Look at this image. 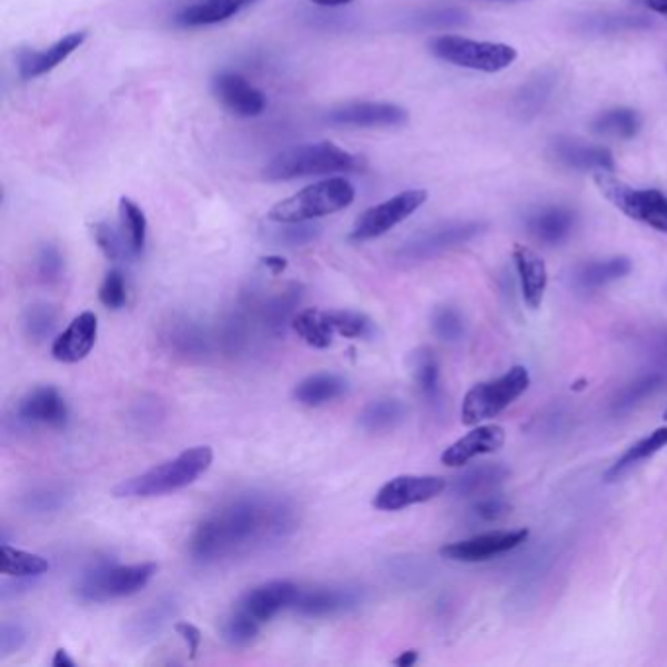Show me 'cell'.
I'll return each instance as SVG.
<instances>
[{"label": "cell", "mask_w": 667, "mask_h": 667, "mask_svg": "<svg viewBox=\"0 0 667 667\" xmlns=\"http://www.w3.org/2000/svg\"><path fill=\"white\" fill-rule=\"evenodd\" d=\"M528 233L544 245H560L576 228V212L564 206L544 208L527 222Z\"/></svg>", "instance_id": "cell-24"}, {"label": "cell", "mask_w": 667, "mask_h": 667, "mask_svg": "<svg viewBox=\"0 0 667 667\" xmlns=\"http://www.w3.org/2000/svg\"><path fill=\"white\" fill-rule=\"evenodd\" d=\"M84 40H87V32H71L46 50L26 51L20 58V77L24 81H32L42 74L50 73L65 59L71 58L74 51L83 46Z\"/></svg>", "instance_id": "cell-22"}, {"label": "cell", "mask_w": 667, "mask_h": 667, "mask_svg": "<svg viewBox=\"0 0 667 667\" xmlns=\"http://www.w3.org/2000/svg\"><path fill=\"white\" fill-rule=\"evenodd\" d=\"M554 89H556V73L550 69L536 71L515 94V100H513L515 112L525 120L540 114L544 107L548 104V100L553 99Z\"/></svg>", "instance_id": "cell-26"}, {"label": "cell", "mask_w": 667, "mask_h": 667, "mask_svg": "<svg viewBox=\"0 0 667 667\" xmlns=\"http://www.w3.org/2000/svg\"><path fill=\"white\" fill-rule=\"evenodd\" d=\"M300 585L289 579H274L256 585L243 595L240 609L249 613L259 623H269L282 610L292 609L300 597Z\"/></svg>", "instance_id": "cell-15"}, {"label": "cell", "mask_w": 667, "mask_h": 667, "mask_svg": "<svg viewBox=\"0 0 667 667\" xmlns=\"http://www.w3.org/2000/svg\"><path fill=\"white\" fill-rule=\"evenodd\" d=\"M592 130L603 138L633 140L643 130V115L633 108H613L595 118Z\"/></svg>", "instance_id": "cell-32"}, {"label": "cell", "mask_w": 667, "mask_h": 667, "mask_svg": "<svg viewBox=\"0 0 667 667\" xmlns=\"http://www.w3.org/2000/svg\"><path fill=\"white\" fill-rule=\"evenodd\" d=\"M296 528V507L282 495L251 492L208 513L190 536V558L200 566L256 553Z\"/></svg>", "instance_id": "cell-1"}, {"label": "cell", "mask_w": 667, "mask_h": 667, "mask_svg": "<svg viewBox=\"0 0 667 667\" xmlns=\"http://www.w3.org/2000/svg\"><path fill=\"white\" fill-rule=\"evenodd\" d=\"M553 156L560 165L574 171H609L615 173V156L610 149L592 145L576 138H556L553 141Z\"/></svg>", "instance_id": "cell-20"}, {"label": "cell", "mask_w": 667, "mask_h": 667, "mask_svg": "<svg viewBox=\"0 0 667 667\" xmlns=\"http://www.w3.org/2000/svg\"><path fill=\"white\" fill-rule=\"evenodd\" d=\"M92 233H94L97 245H99L108 261H114L115 263V261H122L124 256L132 255L122 231H115L112 225L100 222L92 228Z\"/></svg>", "instance_id": "cell-45"}, {"label": "cell", "mask_w": 667, "mask_h": 667, "mask_svg": "<svg viewBox=\"0 0 667 667\" xmlns=\"http://www.w3.org/2000/svg\"><path fill=\"white\" fill-rule=\"evenodd\" d=\"M100 302L107 305L108 310H120L128 302V289H125L124 274L120 271H110L107 279L102 282L99 292Z\"/></svg>", "instance_id": "cell-49"}, {"label": "cell", "mask_w": 667, "mask_h": 667, "mask_svg": "<svg viewBox=\"0 0 667 667\" xmlns=\"http://www.w3.org/2000/svg\"><path fill=\"white\" fill-rule=\"evenodd\" d=\"M174 633L181 636L182 643L186 644L189 648L190 658H196V654L200 650V644H202V633H200L196 626L186 620H181L174 625Z\"/></svg>", "instance_id": "cell-52"}, {"label": "cell", "mask_w": 667, "mask_h": 667, "mask_svg": "<svg viewBox=\"0 0 667 667\" xmlns=\"http://www.w3.org/2000/svg\"><path fill=\"white\" fill-rule=\"evenodd\" d=\"M36 271L40 281L53 284V282L61 281L63 272H65V259L61 255V251L51 243H46L36 256Z\"/></svg>", "instance_id": "cell-47"}, {"label": "cell", "mask_w": 667, "mask_h": 667, "mask_svg": "<svg viewBox=\"0 0 667 667\" xmlns=\"http://www.w3.org/2000/svg\"><path fill=\"white\" fill-rule=\"evenodd\" d=\"M659 378L658 376H648V378L638 380L636 384L633 386L626 387L625 392L620 394V400H617V410H628V407H633V405L638 404L643 397L651 394L656 387H658Z\"/></svg>", "instance_id": "cell-51"}, {"label": "cell", "mask_w": 667, "mask_h": 667, "mask_svg": "<svg viewBox=\"0 0 667 667\" xmlns=\"http://www.w3.org/2000/svg\"><path fill=\"white\" fill-rule=\"evenodd\" d=\"M643 17H626V14H599V17H589L585 20V30L594 33H620L633 32V30H644L650 28Z\"/></svg>", "instance_id": "cell-43"}, {"label": "cell", "mask_w": 667, "mask_h": 667, "mask_svg": "<svg viewBox=\"0 0 667 667\" xmlns=\"http://www.w3.org/2000/svg\"><path fill=\"white\" fill-rule=\"evenodd\" d=\"M159 566L155 562L141 564H100L84 572L74 587V594L84 603H108L140 594L143 587L155 577Z\"/></svg>", "instance_id": "cell-5"}, {"label": "cell", "mask_w": 667, "mask_h": 667, "mask_svg": "<svg viewBox=\"0 0 667 667\" xmlns=\"http://www.w3.org/2000/svg\"><path fill=\"white\" fill-rule=\"evenodd\" d=\"M512 512V505L507 502H503V499H497V497H489V499H484V502H479L476 505V513H478V517H482L484 521H497L505 517L507 513Z\"/></svg>", "instance_id": "cell-53"}, {"label": "cell", "mask_w": 667, "mask_h": 667, "mask_svg": "<svg viewBox=\"0 0 667 667\" xmlns=\"http://www.w3.org/2000/svg\"><path fill=\"white\" fill-rule=\"evenodd\" d=\"M335 333L345 338H371L376 333V325L371 317L358 312H330Z\"/></svg>", "instance_id": "cell-42"}, {"label": "cell", "mask_w": 667, "mask_h": 667, "mask_svg": "<svg viewBox=\"0 0 667 667\" xmlns=\"http://www.w3.org/2000/svg\"><path fill=\"white\" fill-rule=\"evenodd\" d=\"M489 2H523V0H489Z\"/></svg>", "instance_id": "cell-59"}, {"label": "cell", "mask_w": 667, "mask_h": 667, "mask_svg": "<svg viewBox=\"0 0 667 667\" xmlns=\"http://www.w3.org/2000/svg\"><path fill=\"white\" fill-rule=\"evenodd\" d=\"M486 225L482 222H453L443 223L437 228L421 231L413 235L412 240L405 241L397 255L405 261H421V259H431V256L441 255L448 249L458 247L462 243L478 238Z\"/></svg>", "instance_id": "cell-10"}, {"label": "cell", "mask_w": 667, "mask_h": 667, "mask_svg": "<svg viewBox=\"0 0 667 667\" xmlns=\"http://www.w3.org/2000/svg\"><path fill=\"white\" fill-rule=\"evenodd\" d=\"M50 572V562L40 554L26 553L2 544V574L14 579H30Z\"/></svg>", "instance_id": "cell-35"}, {"label": "cell", "mask_w": 667, "mask_h": 667, "mask_svg": "<svg viewBox=\"0 0 667 667\" xmlns=\"http://www.w3.org/2000/svg\"><path fill=\"white\" fill-rule=\"evenodd\" d=\"M51 664H53V667H74V659L69 656V651L59 648Z\"/></svg>", "instance_id": "cell-57"}, {"label": "cell", "mask_w": 667, "mask_h": 667, "mask_svg": "<svg viewBox=\"0 0 667 667\" xmlns=\"http://www.w3.org/2000/svg\"><path fill=\"white\" fill-rule=\"evenodd\" d=\"M638 4H643L646 9H650L656 14L667 17V0H635Z\"/></svg>", "instance_id": "cell-56"}, {"label": "cell", "mask_w": 667, "mask_h": 667, "mask_svg": "<svg viewBox=\"0 0 667 667\" xmlns=\"http://www.w3.org/2000/svg\"><path fill=\"white\" fill-rule=\"evenodd\" d=\"M17 421L24 427L65 428L69 410L58 387H33L18 402Z\"/></svg>", "instance_id": "cell-13"}, {"label": "cell", "mask_w": 667, "mask_h": 667, "mask_svg": "<svg viewBox=\"0 0 667 667\" xmlns=\"http://www.w3.org/2000/svg\"><path fill=\"white\" fill-rule=\"evenodd\" d=\"M346 392H348V380L331 372H320L302 380L294 387V400L305 407H322L345 396Z\"/></svg>", "instance_id": "cell-25"}, {"label": "cell", "mask_w": 667, "mask_h": 667, "mask_svg": "<svg viewBox=\"0 0 667 667\" xmlns=\"http://www.w3.org/2000/svg\"><path fill=\"white\" fill-rule=\"evenodd\" d=\"M664 420L667 421V410H666V412H664Z\"/></svg>", "instance_id": "cell-60"}, {"label": "cell", "mask_w": 667, "mask_h": 667, "mask_svg": "<svg viewBox=\"0 0 667 667\" xmlns=\"http://www.w3.org/2000/svg\"><path fill=\"white\" fill-rule=\"evenodd\" d=\"M166 341L173 351L182 356H204L210 351V337L199 323L182 320L171 325Z\"/></svg>", "instance_id": "cell-33"}, {"label": "cell", "mask_w": 667, "mask_h": 667, "mask_svg": "<svg viewBox=\"0 0 667 667\" xmlns=\"http://www.w3.org/2000/svg\"><path fill=\"white\" fill-rule=\"evenodd\" d=\"M595 184L613 206L630 220L650 225L651 230L667 233V196L656 189H633L618 181L609 171H597Z\"/></svg>", "instance_id": "cell-8"}, {"label": "cell", "mask_w": 667, "mask_h": 667, "mask_svg": "<svg viewBox=\"0 0 667 667\" xmlns=\"http://www.w3.org/2000/svg\"><path fill=\"white\" fill-rule=\"evenodd\" d=\"M28 633L24 626L17 620H4L0 626V658H9L18 650H22Z\"/></svg>", "instance_id": "cell-50"}, {"label": "cell", "mask_w": 667, "mask_h": 667, "mask_svg": "<svg viewBox=\"0 0 667 667\" xmlns=\"http://www.w3.org/2000/svg\"><path fill=\"white\" fill-rule=\"evenodd\" d=\"M300 297L297 286H290L279 296L271 297V302H266L263 307L264 327H269L272 333H281L284 323L296 317L294 307L300 304Z\"/></svg>", "instance_id": "cell-39"}, {"label": "cell", "mask_w": 667, "mask_h": 667, "mask_svg": "<svg viewBox=\"0 0 667 667\" xmlns=\"http://www.w3.org/2000/svg\"><path fill=\"white\" fill-rule=\"evenodd\" d=\"M292 327L296 331L297 337L312 348H330L333 345V337L337 335L331 323L330 312L315 310V307L296 313V317L292 320Z\"/></svg>", "instance_id": "cell-30"}, {"label": "cell", "mask_w": 667, "mask_h": 667, "mask_svg": "<svg viewBox=\"0 0 667 667\" xmlns=\"http://www.w3.org/2000/svg\"><path fill=\"white\" fill-rule=\"evenodd\" d=\"M215 97L223 107L241 118H256L266 108V97L238 73H222L214 79Z\"/></svg>", "instance_id": "cell-19"}, {"label": "cell", "mask_w": 667, "mask_h": 667, "mask_svg": "<svg viewBox=\"0 0 667 667\" xmlns=\"http://www.w3.org/2000/svg\"><path fill=\"white\" fill-rule=\"evenodd\" d=\"M427 190H404L394 199L382 202L378 206L366 210L351 231L353 241H371L382 238L384 233L394 230L396 225L405 222L410 215L415 214L425 202H427Z\"/></svg>", "instance_id": "cell-9"}, {"label": "cell", "mask_w": 667, "mask_h": 667, "mask_svg": "<svg viewBox=\"0 0 667 667\" xmlns=\"http://www.w3.org/2000/svg\"><path fill=\"white\" fill-rule=\"evenodd\" d=\"M413 378L420 387L421 396L427 402H437L441 394V368L435 353L423 346L420 351H415L412 356Z\"/></svg>", "instance_id": "cell-34"}, {"label": "cell", "mask_w": 667, "mask_h": 667, "mask_svg": "<svg viewBox=\"0 0 667 667\" xmlns=\"http://www.w3.org/2000/svg\"><path fill=\"white\" fill-rule=\"evenodd\" d=\"M507 472L499 466H484V468L469 469L468 474H464L456 479V494L469 495L482 492L484 487L494 486L495 482L505 476Z\"/></svg>", "instance_id": "cell-46"}, {"label": "cell", "mask_w": 667, "mask_h": 667, "mask_svg": "<svg viewBox=\"0 0 667 667\" xmlns=\"http://www.w3.org/2000/svg\"><path fill=\"white\" fill-rule=\"evenodd\" d=\"M505 438H507V433L502 425H495V423L484 425L482 423L445 448V453L441 454V462L448 468H462L478 456L497 453L505 445Z\"/></svg>", "instance_id": "cell-16"}, {"label": "cell", "mask_w": 667, "mask_h": 667, "mask_svg": "<svg viewBox=\"0 0 667 667\" xmlns=\"http://www.w3.org/2000/svg\"><path fill=\"white\" fill-rule=\"evenodd\" d=\"M358 166V156L337 148L335 143L320 141L282 151L281 155L274 156L271 163L264 166L263 173L266 181H296L317 174L353 173Z\"/></svg>", "instance_id": "cell-3"}, {"label": "cell", "mask_w": 667, "mask_h": 667, "mask_svg": "<svg viewBox=\"0 0 667 667\" xmlns=\"http://www.w3.org/2000/svg\"><path fill=\"white\" fill-rule=\"evenodd\" d=\"M212 461L214 453L210 446H192L176 458L163 462L140 476L120 482L112 494L122 499L173 494L194 484L212 466Z\"/></svg>", "instance_id": "cell-2"}, {"label": "cell", "mask_w": 667, "mask_h": 667, "mask_svg": "<svg viewBox=\"0 0 667 667\" xmlns=\"http://www.w3.org/2000/svg\"><path fill=\"white\" fill-rule=\"evenodd\" d=\"M355 196L353 182L346 181L345 176H331L279 202L269 212V220L272 223L313 222L351 206Z\"/></svg>", "instance_id": "cell-4"}, {"label": "cell", "mask_w": 667, "mask_h": 667, "mask_svg": "<svg viewBox=\"0 0 667 667\" xmlns=\"http://www.w3.org/2000/svg\"><path fill=\"white\" fill-rule=\"evenodd\" d=\"M263 264L272 272V274H274V276H279V274H282V272L289 269V261H286L284 256L279 255L263 256Z\"/></svg>", "instance_id": "cell-54"}, {"label": "cell", "mask_w": 667, "mask_h": 667, "mask_svg": "<svg viewBox=\"0 0 667 667\" xmlns=\"http://www.w3.org/2000/svg\"><path fill=\"white\" fill-rule=\"evenodd\" d=\"M513 261H515V269L519 274L521 292H523L525 304L530 310H538L543 305L544 294L548 289V271H546L543 256L527 245L517 243L513 247Z\"/></svg>", "instance_id": "cell-21"}, {"label": "cell", "mask_w": 667, "mask_h": 667, "mask_svg": "<svg viewBox=\"0 0 667 667\" xmlns=\"http://www.w3.org/2000/svg\"><path fill=\"white\" fill-rule=\"evenodd\" d=\"M446 489V479L441 476H415L405 474L390 479L380 487L372 505L378 512H402L405 507L435 499Z\"/></svg>", "instance_id": "cell-11"}, {"label": "cell", "mask_w": 667, "mask_h": 667, "mask_svg": "<svg viewBox=\"0 0 667 667\" xmlns=\"http://www.w3.org/2000/svg\"><path fill=\"white\" fill-rule=\"evenodd\" d=\"M259 633H261V623L240 607L223 618V640L233 648H245L249 644L255 643Z\"/></svg>", "instance_id": "cell-38"}, {"label": "cell", "mask_w": 667, "mask_h": 667, "mask_svg": "<svg viewBox=\"0 0 667 667\" xmlns=\"http://www.w3.org/2000/svg\"><path fill=\"white\" fill-rule=\"evenodd\" d=\"M259 0H196L176 14V24L182 28H202L225 22L251 9Z\"/></svg>", "instance_id": "cell-23"}, {"label": "cell", "mask_w": 667, "mask_h": 667, "mask_svg": "<svg viewBox=\"0 0 667 667\" xmlns=\"http://www.w3.org/2000/svg\"><path fill=\"white\" fill-rule=\"evenodd\" d=\"M407 410L400 400H374L358 413V427L371 435H384L404 423Z\"/></svg>", "instance_id": "cell-27"}, {"label": "cell", "mask_w": 667, "mask_h": 667, "mask_svg": "<svg viewBox=\"0 0 667 667\" xmlns=\"http://www.w3.org/2000/svg\"><path fill=\"white\" fill-rule=\"evenodd\" d=\"M666 446L667 425H664V427L651 431L650 435L636 441L635 445L628 446L623 456L605 472V479L607 482H617L618 478L625 476L628 469L635 468L636 464H640L643 461H648V458H651L654 454H658Z\"/></svg>", "instance_id": "cell-28"}, {"label": "cell", "mask_w": 667, "mask_h": 667, "mask_svg": "<svg viewBox=\"0 0 667 667\" xmlns=\"http://www.w3.org/2000/svg\"><path fill=\"white\" fill-rule=\"evenodd\" d=\"M313 4H317V7H327V9H337V7H345V4H351L353 0H310Z\"/></svg>", "instance_id": "cell-58"}, {"label": "cell", "mask_w": 667, "mask_h": 667, "mask_svg": "<svg viewBox=\"0 0 667 667\" xmlns=\"http://www.w3.org/2000/svg\"><path fill=\"white\" fill-rule=\"evenodd\" d=\"M407 120V110L390 102H355L335 108L327 115L330 124L345 128H400Z\"/></svg>", "instance_id": "cell-14"}, {"label": "cell", "mask_w": 667, "mask_h": 667, "mask_svg": "<svg viewBox=\"0 0 667 667\" xmlns=\"http://www.w3.org/2000/svg\"><path fill=\"white\" fill-rule=\"evenodd\" d=\"M530 386V374L525 366L515 364L503 376L487 382H479L469 387L462 400L461 417L466 427H476L486 421L494 420L515 404Z\"/></svg>", "instance_id": "cell-6"}, {"label": "cell", "mask_w": 667, "mask_h": 667, "mask_svg": "<svg viewBox=\"0 0 667 667\" xmlns=\"http://www.w3.org/2000/svg\"><path fill=\"white\" fill-rule=\"evenodd\" d=\"M176 615V603L173 599H161L153 603L148 609L141 610L128 625V633L138 640V643H149L165 630V626L173 620Z\"/></svg>", "instance_id": "cell-29"}, {"label": "cell", "mask_w": 667, "mask_h": 667, "mask_svg": "<svg viewBox=\"0 0 667 667\" xmlns=\"http://www.w3.org/2000/svg\"><path fill=\"white\" fill-rule=\"evenodd\" d=\"M431 51L446 63L482 73L505 71L519 58L517 50L507 43L478 42L453 33L437 36L431 42Z\"/></svg>", "instance_id": "cell-7"}, {"label": "cell", "mask_w": 667, "mask_h": 667, "mask_svg": "<svg viewBox=\"0 0 667 667\" xmlns=\"http://www.w3.org/2000/svg\"><path fill=\"white\" fill-rule=\"evenodd\" d=\"M120 220H122V233L125 243L132 251V255H140L145 249L148 241V218L133 200H120Z\"/></svg>", "instance_id": "cell-36"}, {"label": "cell", "mask_w": 667, "mask_h": 667, "mask_svg": "<svg viewBox=\"0 0 667 667\" xmlns=\"http://www.w3.org/2000/svg\"><path fill=\"white\" fill-rule=\"evenodd\" d=\"M630 271H633V263L628 256H613L607 261H595L579 266V271L576 272V284L584 290L603 289L610 282L625 279Z\"/></svg>", "instance_id": "cell-31"}, {"label": "cell", "mask_w": 667, "mask_h": 667, "mask_svg": "<svg viewBox=\"0 0 667 667\" xmlns=\"http://www.w3.org/2000/svg\"><path fill=\"white\" fill-rule=\"evenodd\" d=\"M279 228L269 233V240L281 247H304L307 243L317 240L322 235L323 228L320 223L294 222L276 223Z\"/></svg>", "instance_id": "cell-41"}, {"label": "cell", "mask_w": 667, "mask_h": 667, "mask_svg": "<svg viewBox=\"0 0 667 667\" xmlns=\"http://www.w3.org/2000/svg\"><path fill=\"white\" fill-rule=\"evenodd\" d=\"M59 313L51 304H32L24 313L22 327H24L26 337L33 343H43L46 338L53 337L58 330Z\"/></svg>", "instance_id": "cell-37"}, {"label": "cell", "mask_w": 667, "mask_h": 667, "mask_svg": "<svg viewBox=\"0 0 667 667\" xmlns=\"http://www.w3.org/2000/svg\"><path fill=\"white\" fill-rule=\"evenodd\" d=\"M415 24L425 30H446V28H458L469 22L468 12L454 7H441V9H427L413 18Z\"/></svg>", "instance_id": "cell-44"}, {"label": "cell", "mask_w": 667, "mask_h": 667, "mask_svg": "<svg viewBox=\"0 0 667 667\" xmlns=\"http://www.w3.org/2000/svg\"><path fill=\"white\" fill-rule=\"evenodd\" d=\"M433 331L441 341L454 343L464 335V322H462L461 313L453 307H437L431 320Z\"/></svg>", "instance_id": "cell-48"}, {"label": "cell", "mask_w": 667, "mask_h": 667, "mask_svg": "<svg viewBox=\"0 0 667 667\" xmlns=\"http://www.w3.org/2000/svg\"><path fill=\"white\" fill-rule=\"evenodd\" d=\"M99 337V317L97 313L83 312L67 325L63 333L53 338L51 355L59 363H81L89 356Z\"/></svg>", "instance_id": "cell-18"}, {"label": "cell", "mask_w": 667, "mask_h": 667, "mask_svg": "<svg viewBox=\"0 0 667 667\" xmlns=\"http://www.w3.org/2000/svg\"><path fill=\"white\" fill-rule=\"evenodd\" d=\"M420 661V651L417 650H405L394 659V666L397 667H412Z\"/></svg>", "instance_id": "cell-55"}, {"label": "cell", "mask_w": 667, "mask_h": 667, "mask_svg": "<svg viewBox=\"0 0 667 667\" xmlns=\"http://www.w3.org/2000/svg\"><path fill=\"white\" fill-rule=\"evenodd\" d=\"M69 499H71V492H67L63 486L36 487L22 497V507L24 512L32 515H48V513L61 512Z\"/></svg>", "instance_id": "cell-40"}, {"label": "cell", "mask_w": 667, "mask_h": 667, "mask_svg": "<svg viewBox=\"0 0 667 667\" xmlns=\"http://www.w3.org/2000/svg\"><path fill=\"white\" fill-rule=\"evenodd\" d=\"M363 603V592L358 587H315L300 592L292 609L307 618L333 617L353 610Z\"/></svg>", "instance_id": "cell-17"}, {"label": "cell", "mask_w": 667, "mask_h": 667, "mask_svg": "<svg viewBox=\"0 0 667 667\" xmlns=\"http://www.w3.org/2000/svg\"><path fill=\"white\" fill-rule=\"evenodd\" d=\"M528 538V528L517 530H492L484 535L472 536L466 540L446 544L441 548L445 560L462 562V564H478L512 553Z\"/></svg>", "instance_id": "cell-12"}]
</instances>
